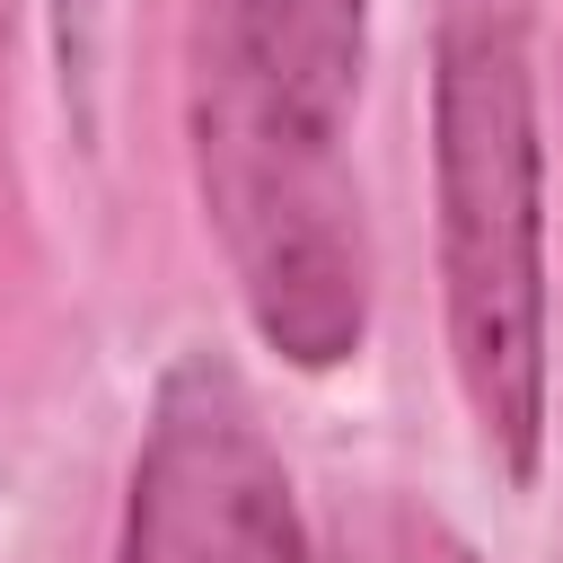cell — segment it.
<instances>
[{"label":"cell","mask_w":563,"mask_h":563,"mask_svg":"<svg viewBox=\"0 0 563 563\" xmlns=\"http://www.w3.org/2000/svg\"><path fill=\"white\" fill-rule=\"evenodd\" d=\"M369 0H202L194 158L246 317L299 369H334L369 325L361 194L343 114L361 97Z\"/></svg>","instance_id":"obj_1"},{"label":"cell","mask_w":563,"mask_h":563,"mask_svg":"<svg viewBox=\"0 0 563 563\" xmlns=\"http://www.w3.org/2000/svg\"><path fill=\"white\" fill-rule=\"evenodd\" d=\"M88 26H97V0H62V62L88 79Z\"/></svg>","instance_id":"obj_4"},{"label":"cell","mask_w":563,"mask_h":563,"mask_svg":"<svg viewBox=\"0 0 563 563\" xmlns=\"http://www.w3.org/2000/svg\"><path fill=\"white\" fill-rule=\"evenodd\" d=\"M431 167H440V290L457 396L510 484L545 449V194H537V97L510 0L440 9L431 70Z\"/></svg>","instance_id":"obj_2"},{"label":"cell","mask_w":563,"mask_h":563,"mask_svg":"<svg viewBox=\"0 0 563 563\" xmlns=\"http://www.w3.org/2000/svg\"><path fill=\"white\" fill-rule=\"evenodd\" d=\"M114 563H308L290 466L211 352L176 361L150 405Z\"/></svg>","instance_id":"obj_3"}]
</instances>
